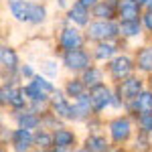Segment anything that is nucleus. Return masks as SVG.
Instances as JSON below:
<instances>
[{"label":"nucleus","mask_w":152,"mask_h":152,"mask_svg":"<svg viewBox=\"0 0 152 152\" xmlns=\"http://www.w3.org/2000/svg\"><path fill=\"white\" fill-rule=\"evenodd\" d=\"M85 37L91 43L118 41L120 39V23L118 20H91L85 26Z\"/></svg>","instance_id":"f257e3e1"},{"label":"nucleus","mask_w":152,"mask_h":152,"mask_svg":"<svg viewBox=\"0 0 152 152\" xmlns=\"http://www.w3.org/2000/svg\"><path fill=\"white\" fill-rule=\"evenodd\" d=\"M85 31H81L79 26L75 24H69L67 20L63 23L61 31L57 35V47L61 53H67V51H75V49H83L85 47Z\"/></svg>","instance_id":"f03ea898"},{"label":"nucleus","mask_w":152,"mask_h":152,"mask_svg":"<svg viewBox=\"0 0 152 152\" xmlns=\"http://www.w3.org/2000/svg\"><path fill=\"white\" fill-rule=\"evenodd\" d=\"M105 69H107V77L116 85V83L128 79L130 75H134V71H136V61H134V57H130L126 53H120V55H116L112 61L105 63Z\"/></svg>","instance_id":"7ed1b4c3"},{"label":"nucleus","mask_w":152,"mask_h":152,"mask_svg":"<svg viewBox=\"0 0 152 152\" xmlns=\"http://www.w3.org/2000/svg\"><path fill=\"white\" fill-rule=\"evenodd\" d=\"M61 65L73 75H81L85 69H89L94 65V55L85 49H75V51H67L61 53Z\"/></svg>","instance_id":"20e7f679"},{"label":"nucleus","mask_w":152,"mask_h":152,"mask_svg":"<svg viewBox=\"0 0 152 152\" xmlns=\"http://www.w3.org/2000/svg\"><path fill=\"white\" fill-rule=\"evenodd\" d=\"M132 120L130 116L122 114V116H116L107 122V136L114 144H126V142L132 138Z\"/></svg>","instance_id":"39448f33"},{"label":"nucleus","mask_w":152,"mask_h":152,"mask_svg":"<svg viewBox=\"0 0 152 152\" xmlns=\"http://www.w3.org/2000/svg\"><path fill=\"white\" fill-rule=\"evenodd\" d=\"M144 89H146V83H144V79L138 77V75H130L128 79H124V81H120V83L114 85V91L122 97L124 104H128L134 97H138Z\"/></svg>","instance_id":"423d86ee"},{"label":"nucleus","mask_w":152,"mask_h":152,"mask_svg":"<svg viewBox=\"0 0 152 152\" xmlns=\"http://www.w3.org/2000/svg\"><path fill=\"white\" fill-rule=\"evenodd\" d=\"M49 110L63 122H75V116H73V102L65 95V91L57 89L55 94L51 95V105Z\"/></svg>","instance_id":"0eeeda50"},{"label":"nucleus","mask_w":152,"mask_h":152,"mask_svg":"<svg viewBox=\"0 0 152 152\" xmlns=\"http://www.w3.org/2000/svg\"><path fill=\"white\" fill-rule=\"evenodd\" d=\"M89 99L94 105L95 116H99L107 107H112V99H114V87H110L107 83H102L94 89H89Z\"/></svg>","instance_id":"6e6552de"},{"label":"nucleus","mask_w":152,"mask_h":152,"mask_svg":"<svg viewBox=\"0 0 152 152\" xmlns=\"http://www.w3.org/2000/svg\"><path fill=\"white\" fill-rule=\"evenodd\" d=\"M124 110H126L128 114H132L134 118L152 114V89H150V87H146L138 97H134L132 102H128Z\"/></svg>","instance_id":"1a4fd4ad"},{"label":"nucleus","mask_w":152,"mask_h":152,"mask_svg":"<svg viewBox=\"0 0 152 152\" xmlns=\"http://www.w3.org/2000/svg\"><path fill=\"white\" fill-rule=\"evenodd\" d=\"M0 65H2V73L8 77H20L18 69H20V59L18 53L10 47V45H2L0 47Z\"/></svg>","instance_id":"9d476101"},{"label":"nucleus","mask_w":152,"mask_h":152,"mask_svg":"<svg viewBox=\"0 0 152 152\" xmlns=\"http://www.w3.org/2000/svg\"><path fill=\"white\" fill-rule=\"evenodd\" d=\"M124 45L122 39L118 41H104V43H95V47L91 49V55H94V61L97 63H107L112 59L120 55V47Z\"/></svg>","instance_id":"9b49d317"},{"label":"nucleus","mask_w":152,"mask_h":152,"mask_svg":"<svg viewBox=\"0 0 152 152\" xmlns=\"http://www.w3.org/2000/svg\"><path fill=\"white\" fill-rule=\"evenodd\" d=\"M65 20L69 24L79 26V28H85L87 24L94 20V16H91V10L89 8H85L79 2H73L69 6V10H65Z\"/></svg>","instance_id":"f8f14e48"},{"label":"nucleus","mask_w":152,"mask_h":152,"mask_svg":"<svg viewBox=\"0 0 152 152\" xmlns=\"http://www.w3.org/2000/svg\"><path fill=\"white\" fill-rule=\"evenodd\" d=\"M14 120H16V128H24V130H37L43 128V116L35 112L33 107H26L23 112H16L14 114Z\"/></svg>","instance_id":"ddd939ff"},{"label":"nucleus","mask_w":152,"mask_h":152,"mask_svg":"<svg viewBox=\"0 0 152 152\" xmlns=\"http://www.w3.org/2000/svg\"><path fill=\"white\" fill-rule=\"evenodd\" d=\"M12 152H28L31 146H35V132L24 128H14L10 138Z\"/></svg>","instance_id":"4468645a"},{"label":"nucleus","mask_w":152,"mask_h":152,"mask_svg":"<svg viewBox=\"0 0 152 152\" xmlns=\"http://www.w3.org/2000/svg\"><path fill=\"white\" fill-rule=\"evenodd\" d=\"M118 20H140L142 18V6L138 0H118Z\"/></svg>","instance_id":"2eb2a0df"},{"label":"nucleus","mask_w":152,"mask_h":152,"mask_svg":"<svg viewBox=\"0 0 152 152\" xmlns=\"http://www.w3.org/2000/svg\"><path fill=\"white\" fill-rule=\"evenodd\" d=\"M136 69L144 75H152V45H142L134 51Z\"/></svg>","instance_id":"dca6fc26"},{"label":"nucleus","mask_w":152,"mask_h":152,"mask_svg":"<svg viewBox=\"0 0 152 152\" xmlns=\"http://www.w3.org/2000/svg\"><path fill=\"white\" fill-rule=\"evenodd\" d=\"M91 16L95 20H118V6L116 2L102 0L91 8Z\"/></svg>","instance_id":"f3484780"},{"label":"nucleus","mask_w":152,"mask_h":152,"mask_svg":"<svg viewBox=\"0 0 152 152\" xmlns=\"http://www.w3.org/2000/svg\"><path fill=\"white\" fill-rule=\"evenodd\" d=\"M31 0H8V12L14 20L18 23H28L31 18Z\"/></svg>","instance_id":"a211bd4d"},{"label":"nucleus","mask_w":152,"mask_h":152,"mask_svg":"<svg viewBox=\"0 0 152 152\" xmlns=\"http://www.w3.org/2000/svg\"><path fill=\"white\" fill-rule=\"evenodd\" d=\"M83 79V83L87 85V89H94L97 85H102L105 83V73H104V67H99V65H91L89 69H85L79 75Z\"/></svg>","instance_id":"6ab92c4d"},{"label":"nucleus","mask_w":152,"mask_h":152,"mask_svg":"<svg viewBox=\"0 0 152 152\" xmlns=\"http://www.w3.org/2000/svg\"><path fill=\"white\" fill-rule=\"evenodd\" d=\"M120 23V39L122 41H132L142 37V20H118Z\"/></svg>","instance_id":"aec40b11"},{"label":"nucleus","mask_w":152,"mask_h":152,"mask_svg":"<svg viewBox=\"0 0 152 152\" xmlns=\"http://www.w3.org/2000/svg\"><path fill=\"white\" fill-rule=\"evenodd\" d=\"M63 91H65V95L69 97V99H79L81 95H85L89 89H87V85L83 83V79L77 75V77H71V79H67L65 81V87H63Z\"/></svg>","instance_id":"412c9836"},{"label":"nucleus","mask_w":152,"mask_h":152,"mask_svg":"<svg viewBox=\"0 0 152 152\" xmlns=\"http://www.w3.org/2000/svg\"><path fill=\"white\" fill-rule=\"evenodd\" d=\"M83 150H87V152H110V142H107L105 136L91 132L85 138V142H83Z\"/></svg>","instance_id":"4be33fe9"},{"label":"nucleus","mask_w":152,"mask_h":152,"mask_svg":"<svg viewBox=\"0 0 152 152\" xmlns=\"http://www.w3.org/2000/svg\"><path fill=\"white\" fill-rule=\"evenodd\" d=\"M53 138H55V146H63V148H73L77 142L75 132L69 128H63V126L53 132Z\"/></svg>","instance_id":"5701e85b"},{"label":"nucleus","mask_w":152,"mask_h":152,"mask_svg":"<svg viewBox=\"0 0 152 152\" xmlns=\"http://www.w3.org/2000/svg\"><path fill=\"white\" fill-rule=\"evenodd\" d=\"M49 12H47V6L45 4H41V2H33L31 4V18H28V24H33V26H39V24H43L47 20Z\"/></svg>","instance_id":"b1692460"},{"label":"nucleus","mask_w":152,"mask_h":152,"mask_svg":"<svg viewBox=\"0 0 152 152\" xmlns=\"http://www.w3.org/2000/svg\"><path fill=\"white\" fill-rule=\"evenodd\" d=\"M35 146L37 148H43V150H51L55 146V138H53V132L51 130H37L35 132Z\"/></svg>","instance_id":"393cba45"},{"label":"nucleus","mask_w":152,"mask_h":152,"mask_svg":"<svg viewBox=\"0 0 152 152\" xmlns=\"http://www.w3.org/2000/svg\"><path fill=\"white\" fill-rule=\"evenodd\" d=\"M31 83H35L37 87L43 91V94H47V95H53L55 91H57V87H55V83L53 81H49V77H45L43 73H37L35 77L31 79Z\"/></svg>","instance_id":"a878e982"},{"label":"nucleus","mask_w":152,"mask_h":152,"mask_svg":"<svg viewBox=\"0 0 152 152\" xmlns=\"http://www.w3.org/2000/svg\"><path fill=\"white\" fill-rule=\"evenodd\" d=\"M41 73L49 77V79H53V77H57L59 75V63L55 59H45V61H41Z\"/></svg>","instance_id":"bb28decb"},{"label":"nucleus","mask_w":152,"mask_h":152,"mask_svg":"<svg viewBox=\"0 0 152 152\" xmlns=\"http://www.w3.org/2000/svg\"><path fill=\"white\" fill-rule=\"evenodd\" d=\"M136 122H138V128H140L142 134H152V114L148 116H138L136 118Z\"/></svg>","instance_id":"cd10ccee"},{"label":"nucleus","mask_w":152,"mask_h":152,"mask_svg":"<svg viewBox=\"0 0 152 152\" xmlns=\"http://www.w3.org/2000/svg\"><path fill=\"white\" fill-rule=\"evenodd\" d=\"M18 75H20V81H31L37 73H35V69H33V65L24 63V65H20V69H18Z\"/></svg>","instance_id":"c85d7f7f"},{"label":"nucleus","mask_w":152,"mask_h":152,"mask_svg":"<svg viewBox=\"0 0 152 152\" xmlns=\"http://www.w3.org/2000/svg\"><path fill=\"white\" fill-rule=\"evenodd\" d=\"M140 20H142L144 31L152 35V10H144V12H142V18H140Z\"/></svg>","instance_id":"c756f323"},{"label":"nucleus","mask_w":152,"mask_h":152,"mask_svg":"<svg viewBox=\"0 0 152 152\" xmlns=\"http://www.w3.org/2000/svg\"><path fill=\"white\" fill-rule=\"evenodd\" d=\"M77 2H79V4H83L85 8H89V10H91L95 4H97V2H102V0H77Z\"/></svg>","instance_id":"7c9ffc66"},{"label":"nucleus","mask_w":152,"mask_h":152,"mask_svg":"<svg viewBox=\"0 0 152 152\" xmlns=\"http://www.w3.org/2000/svg\"><path fill=\"white\" fill-rule=\"evenodd\" d=\"M138 4L142 6V10H152V0H138Z\"/></svg>","instance_id":"2f4dec72"},{"label":"nucleus","mask_w":152,"mask_h":152,"mask_svg":"<svg viewBox=\"0 0 152 152\" xmlns=\"http://www.w3.org/2000/svg\"><path fill=\"white\" fill-rule=\"evenodd\" d=\"M51 152H69V148H63V146H53Z\"/></svg>","instance_id":"473e14b6"},{"label":"nucleus","mask_w":152,"mask_h":152,"mask_svg":"<svg viewBox=\"0 0 152 152\" xmlns=\"http://www.w3.org/2000/svg\"><path fill=\"white\" fill-rule=\"evenodd\" d=\"M148 87L152 89V75H148Z\"/></svg>","instance_id":"72a5a7b5"},{"label":"nucleus","mask_w":152,"mask_h":152,"mask_svg":"<svg viewBox=\"0 0 152 152\" xmlns=\"http://www.w3.org/2000/svg\"><path fill=\"white\" fill-rule=\"evenodd\" d=\"M33 152H51V150H43V148H37V150H33Z\"/></svg>","instance_id":"f704fd0d"},{"label":"nucleus","mask_w":152,"mask_h":152,"mask_svg":"<svg viewBox=\"0 0 152 152\" xmlns=\"http://www.w3.org/2000/svg\"><path fill=\"white\" fill-rule=\"evenodd\" d=\"M110 2H118V0H110Z\"/></svg>","instance_id":"c9c22d12"},{"label":"nucleus","mask_w":152,"mask_h":152,"mask_svg":"<svg viewBox=\"0 0 152 152\" xmlns=\"http://www.w3.org/2000/svg\"><path fill=\"white\" fill-rule=\"evenodd\" d=\"M71 2H77V0H71Z\"/></svg>","instance_id":"e433bc0d"}]
</instances>
